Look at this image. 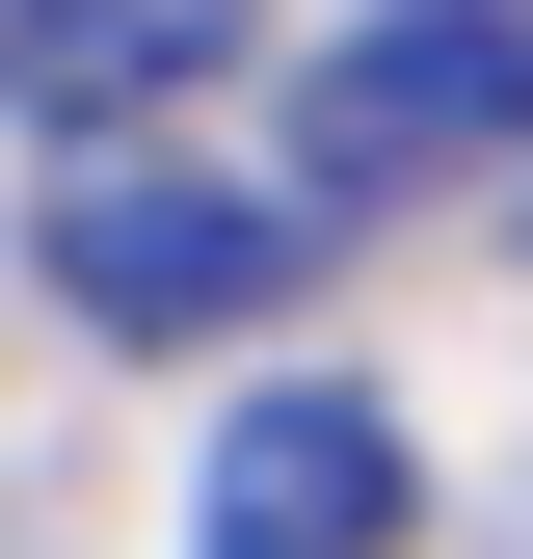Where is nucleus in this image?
Returning a JSON list of instances; mask_svg holds the SVG:
<instances>
[{
    "label": "nucleus",
    "mask_w": 533,
    "mask_h": 559,
    "mask_svg": "<svg viewBox=\"0 0 533 559\" xmlns=\"http://www.w3.org/2000/svg\"><path fill=\"white\" fill-rule=\"evenodd\" d=\"M27 266H54V320H81V346H214V320H266V294L320 266V214H294V187H240V160H187V133H107V160H54Z\"/></svg>",
    "instance_id": "nucleus-1"
},
{
    "label": "nucleus",
    "mask_w": 533,
    "mask_h": 559,
    "mask_svg": "<svg viewBox=\"0 0 533 559\" xmlns=\"http://www.w3.org/2000/svg\"><path fill=\"white\" fill-rule=\"evenodd\" d=\"M533 160V0H374L347 53L294 81V214H427V187H507Z\"/></svg>",
    "instance_id": "nucleus-2"
},
{
    "label": "nucleus",
    "mask_w": 533,
    "mask_h": 559,
    "mask_svg": "<svg viewBox=\"0 0 533 559\" xmlns=\"http://www.w3.org/2000/svg\"><path fill=\"white\" fill-rule=\"evenodd\" d=\"M400 533H427V453H400L374 373H266L187 453V559H400Z\"/></svg>",
    "instance_id": "nucleus-3"
},
{
    "label": "nucleus",
    "mask_w": 533,
    "mask_h": 559,
    "mask_svg": "<svg viewBox=\"0 0 533 559\" xmlns=\"http://www.w3.org/2000/svg\"><path fill=\"white\" fill-rule=\"evenodd\" d=\"M240 27H266V0H0V107H54V133L107 160V133H161Z\"/></svg>",
    "instance_id": "nucleus-4"
},
{
    "label": "nucleus",
    "mask_w": 533,
    "mask_h": 559,
    "mask_svg": "<svg viewBox=\"0 0 533 559\" xmlns=\"http://www.w3.org/2000/svg\"><path fill=\"white\" fill-rule=\"evenodd\" d=\"M507 240H533V160H507Z\"/></svg>",
    "instance_id": "nucleus-5"
}]
</instances>
